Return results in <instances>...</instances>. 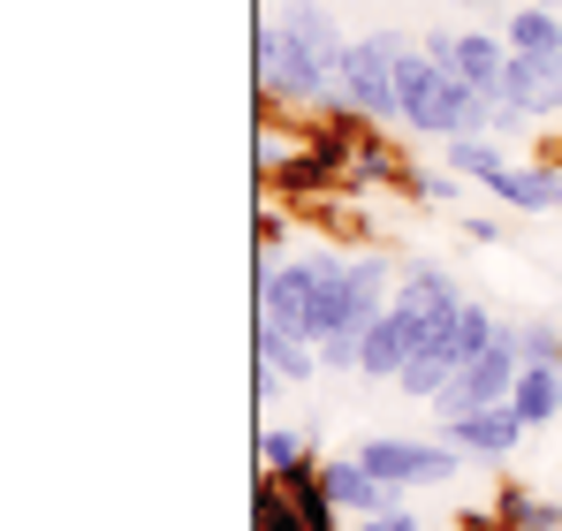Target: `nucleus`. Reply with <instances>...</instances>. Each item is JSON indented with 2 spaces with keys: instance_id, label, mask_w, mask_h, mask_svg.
Wrapping results in <instances>:
<instances>
[{
  "instance_id": "obj_22",
  "label": "nucleus",
  "mask_w": 562,
  "mask_h": 531,
  "mask_svg": "<svg viewBox=\"0 0 562 531\" xmlns=\"http://www.w3.org/2000/svg\"><path fill=\"white\" fill-rule=\"evenodd\" d=\"M251 531H304V517H296V494H289V478H267V471H259Z\"/></svg>"
},
{
  "instance_id": "obj_2",
  "label": "nucleus",
  "mask_w": 562,
  "mask_h": 531,
  "mask_svg": "<svg viewBox=\"0 0 562 531\" xmlns=\"http://www.w3.org/2000/svg\"><path fill=\"white\" fill-rule=\"evenodd\" d=\"M464 304V289H457V273L449 266H434V259H418V266H403V281H395V296H387V312H380L373 327H366V350H358V372L366 380H403V364L426 350V335L449 319Z\"/></svg>"
},
{
  "instance_id": "obj_12",
  "label": "nucleus",
  "mask_w": 562,
  "mask_h": 531,
  "mask_svg": "<svg viewBox=\"0 0 562 531\" xmlns=\"http://www.w3.org/2000/svg\"><path fill=\"white\" fill-rule=\"evenodd\" d=\"M259 319H267V327H296V335H312V304H304V259L259 251Z\"/></svg>"
},
{
  "instance_id": "obj_28",
  "label": "nucleus",
  "mask_w": 562,
  "mask_h": 531,
  "mask_svg": "<svg viewBox=\"0 0 562 531\" xmlns=\"http://www.w3.org/2000/svg\"><path fill=\"white\" fill-rule=\"evenodd\" d=\"M281 244H289V213L267 205V213H259V251H281Z\"/></svg>"
},
{
  "instance_id": "obj_1",
  "label": "nucleus",
  "mask_w": 562,
  "mask_h": 531,
  "mask_svg": "<svg viewBox=\"0 0 562 531\" xmlns=\"http://www.w3.org/2000/svg\"><path fill=\"white\" fill-rule=\"evenodd\" d=\"M251 61H259V99L281 114H327L342 91L350 38L335 23L327 0H281L274 15L251 31Z\"/></svg>"
},
{
  "instance_id": "obj_20",
  "label": "nucleus",
  "mask_w": 562,
  "mask_h": 531,
  "mask_svg": "<svg viewBox=\"0 0 562 531\" xmlns=\"http://www.w3.org/2000/svg\"><path fill=\"white\" fill-rule=\"evenodd\" d=\"M494 517H502V531H562V501L532 494V486H502Z\"/></svg>"
},
{
  "instance_id": "obj_21",
  "label": "nucleus",
  "mask_w": 562,
  "mask_h": 531,
  "mask_svg": "<svg viewBox=\"0 0 562 531\" xmlns=\"http://www.w3.org/2000/svg\"><path fill=\"white\" fill-rule=\"evenodd\" d=\"M395 176H411V168H403V152H395L387 137H373V129H366V137H358V152H350V176H342V182L380 190V182H395Z\"/></svg>"
},
{
  "instance_id": "obj_13",
  "label": "nucleus",
  "mask_w": 562,
  "mask_h": 531,
  "mask_svg": "<svg viewBox=\"0 0 562 531\" xmlns=\"http://www.w3.org/2000/svg\"><path fill=\"white\" fill-rule=\"evenodd\" d=\"M486 197H494V205H509V213H555L562 168H555V160H509L502 176L486 182Z\"/></svg>"
},
{
  "instance_id": "obj_29",
  "label": "nucleus",
  "mask_w": 562,
  "mask_h": 531,
  "mask_svg": "<svg viewBox=\"0 0 562 531\" xmlns=\"http://www.w3.org/2000/svg\"><path fill=\"white\" fill-rule=\"evenodd\" d=\"M464 8H517V0H464Z\"/></svg>"
},
{
  "instance_id": "obj_7",
  "label": "nucleus",
  "mask_w": 562,
  "mask_h": 531,
  "mask_svg": "<svg viewBox=\"0 0 562 531\" xmlns=\"http://www.w3.org/2000/svg\"><path fill=\"white\" fill-rule=\"evenodd\" d=\"M532 122H562V54H509L494 84V137H517Z\"/></svg>"
},
{
  "instance_id": "obj_5",
  "label": "nucleus",
  "mask_w": 562,
  "mask_h": 531,
  "mask_svg": "<svg viewBox=\"0 0 562 531\" xmlns=\"http://www.w3.org/2000/svg\"><path fill=\"white\" fill-rule=\"evenodd\" d=\"M418 38H403V31H358L350 38V61H342V91H335V106L342 114H358V122H395V69H403V54H411Z\"/></svg>"
},
{
  "instance_id": "obj_15",
  "label": "nucleus",
  "mask_w": 562,
  "mask_h": 531,
  "mask_svg": "<svg viewBox=\"0 0 562 531\" xmlns=\"http://www.w3.org/2000/svg\"><path fill=\"white\" fill-rule=\"evenodd\" d=\"M259 364H274L289 387H304V380H319V372H327L312 335H296V327H267V319H259Z\"/></svg>"
},
{
  "instance_id": "obj_4",
  "label": "nucleus",
  "mask_w": 562,
  "mask_h": 531,
  "mask_svg": "<svg viewBox=\"0 0 562 531\" xmlns=\"http://www.w3.org/2000/svg\"><path fill=\"white\" fill-rule=\"evenodd\" d=\"M494 335H502V312H494V304H479V296H464V304H457V312H449V319L426 335V350L403 364L395 395H411V403H434V395H441V387H449V380H457V372H464V364L486 350Z\"/></svg>"
},
{
  "instance_id": "obj_27",
  "label": "nucleus",
  "mask_w": 562,
  "mask_h": 531,
  "mask_svg": "<svg viewBox=\"0 0 562 531\" xmlns=\"http://www.w3.org/2000/svg\"><path fill=\"white\" fill-rule=\"evenodd\" d=\"M457 228H464V244H502V221L494 213H457Z\"/></svg>"
},
{
  "instance_id": "obj_30",
  "label": "nucleus",
  "mask_w": 562,
  "mask_h": 531,
  "mask_svg": "<svg viewBox=\"0 0 562 531\" xmlns=\"http://www.w3.org/2000/svg\"><path fill=\"white\" fill-rule=\"evenodd\" d=\"M449 531H471V524H464V517H457V524H449Z\"/></svg>"
},
{
  "instance_id": "obj_6",
  "label": "nucleus",
  "mask_w": 562,
  "mask_h": 531,
  "mask_svg": "<svg viewBox=\"0 0 562 531\" xmlns=\"http://www.w3.org/2000/svg\"><path fill=\"white\" fill-rule=\"evenodd\" d=\"M358 463L373 471L380 486H395V494H418V486H449L457 471H471V455L457 441H411V433H373V441H358Z\"/></svg>"
},
{
  "instance_id": "obj_10",
  "label": "nucleus",
  "mask_w": 562,
  "mask_h": 531,
  "mask_svg": "<svg viewBox=\"0 0 562 531\" xmlns=\"http://www.w3.org/2000/svg\"><path fill=\"white\" fill-rule=\"evenodd\" d=\"M418 46H426L449 77H464V84H479V91H494V84H502V69H509V38H502V31H479V23L418 31Z\"/></svg>"
},
{
  "instance_id": "obj_8",
  "label": "nucleus",
  "mask_w": 562,
  "mask_h": 531,
  "mask_svg": "<svg viewBox=\"0 0 562 531\" xmlns=\"http://www.w3.org/2000/svg\"><path fill=\"white\" fill-rule=\"evenodd\" d=\"M296 259H304V304H312V342H327V335H366V327H358V251L312 244V251H296Z\"/></svg>"
},
{
  "instance_id": "obj_16",
  "label": "nucleus",
  "mask_w": 562,
  "mask_h": 531,
  "mask_svg": "<svg viewBox=\"0 0 562 531\" xmlns=\"http://www.w3.org/2000/svg\"><path fill=\"white\" fill-rule=\"evenodd\" d=\"M509 403H517V418H525L532 433L555 426V418H562V364H525L517 387H509Z\"/></svg>"
},
{
  "instance_id": "obj_3",
  "label": "nucleus",
  "mask_w": 562,
  "mask_h": 531,
  "mask_svg": "<svg viewBox=\"0 0 562 531\" xmlns=\"http://www.w3.org/2000/svg\"><path fill=\"white\" fill-rule=\"evenodd\" d=\"M395 129L434 137V145H449V137H479V129H494V91L449 77L426 46H411L403 69H395Z\"/></svg>"
},
{
  "instance_id": "obj_19",
  "label": "nucleus",
  "mask_w": 562,
  "mask_h": 531,
  "mask_svg": "<svg viewBox=\"0 0 562 531\" xmlns=\"http://www.w3.org/2000/svg\"><path fill=\"white\" fill-rule=\"evenodd\" d=\"M441 168H457L464 182L486 190V182L509 168V152H502V137H494V129H479V137H449V145H441Z\"/></svg>"
},
{
  "instance_id": "obj_18",
  "label": "nucleus",
  "mask_w": 562,
  "mask_h": 531,
  "mask_svg": "<svg viewBox=\"0 0 562 531\" xmlns=\"http://www.w3.org/2000/svg\"><path fill=\"white\" fill-rule=\"evenodd\" d=\"M259 471L267 478H312L319 471V448H312V433H296V426H267L259 433Z\"/></svg>"
},
{
  "instance_id": "obj_32",
  "label": "nucleus",
  "mask_w": 562,
  "mask_h": 531,
  "mask_svg": "<svg viewBox=\"0 0 562 531\" xmlns=\"http://www.w3.org/2000/svg\"><path fill=\"white\" fill-rule=\"evenodd\" d=\"M555 213H562V197H555Z\"/></svg>"
},
{
  "instance_id": "obj_9",
  "label": "nucleus",
  "mask_w": 562,
  "mask_h": 531,
  "mask_svg": "<svg viewBox=\"0 0 562 531\" xmlns=\"http://www.w3.org/2000/svg\"><path fill=\"white\" fill-rule=\"evenodd\" d=\"M517 372H525V357H517V342H509V319H502V335L486 342V350L471 357L464 372L426 403L434 418H457V410H486V403H509V387H517Z\"/></svg>"
},
{
  "instance_id": "obj_25",
  "label": "nucleus",
  "mask_w": 562,
  "mask_h": 531,
  "mask_svg": "<svg viewBox=\"0 0 562 531\" xmlns=\"http://www.w3.org/2000/svg\"><path fill=\"white\" fill-rule=\"evenodd\" d=\"M350 531H426V517H411V509H403V494H395V501L373 509V517H350Z\"/></svg>"
},
{
  "instance_id": "obj_11",
  "label": "nucleus",
  "mask_w": 562,
  "mask_h": 531,
  "mask_svg": "<svg viewBox=\"0 0 562 531\" xmlns=\"http://www.w3.org/2000/svg\"><path fill=\"white\" fill-rule=\"evenodd\" d=\"M434 433L441 441H457L471 463H509L517 448H525V418H517V403H486V410H457V418H434Z\"/></svg>"
},
{
  "instance_id": "obj_14",
  "label": "nucleus",
  "mask_w": 562,
  "mask_h": 531,
  "mask_svg": "<svg viewBox=\"0 0 562 531\" xmlns=\"http://www.w3.org/2000/svg\"><path fill=\"white\" fill-rule=\"evenodd\" d=\"M319 486L335 494V509H342V517H373V509L395 501V486H380L358 455H342V463H327V455H319Z\"/></svg>"
},
{
  "instance_id": "obj_23",
  "label": "nucleus",
  "mask_w": 562,
  "mask_h": 531,
  "mask_svg": "<svg viewBox=\"0 0 562 531\" xmlns=\"http://www.w3.org/2000/svg\"><path fill=\"white\" fill-rule=\"evenodd\" d=\"M403 190H411L418 205H457V213H464V176H457V168H411Z\"/></svg>"
},
{
  "instance_id": "obj_17",
  "label": "nucleus",
  "mask_w": 562,
  "mask_h": 531,
  "mask_svg": "<svg viewBox=\"0 0 562 531\" xmlns=\"http://www.w3.org/2000/svg\"><path fill=\"white\" fill-rule=\"evenodd\" d=\"M509 54H562V8H540V0H517L509 23H502Z\"/></svg>"
},
{
  "instance_id": "obj_26",
  "label": "nucleus",
  "mask_w": 562,
  "mask_h": 531,
  "mask_svg": "<svg viewBox=\"0 0 562 531\" xmlns=\"http://www.w3.org/2000/svg\"><path fill=\"white\" fill-rule=\"evenodd\" d=\"M358 350H366V335H327L319 342V364L327 372H358Z\"/></svg>"
},
{
  "instance_id": "obj_31",
  "label": "nucleus",
  "mask_w": 562,
  "mask_h": 531,
  "mask_svg": "<svg viewBox=\"0 0 562 531\" xmlns=\"http://www.w3.org/2000/svg\"><path fill=\"white\" fill-rule=\"evenodd\" d=\"M540 8H562V0H540Z\"/></svg>"
},
{
  "instance_id": "obj_24",
  "label": "nucleus",
  "mask_w": 562,
  "mask_h": 531,
  "mask_svg": "<svg viewBox=\"0 0 562 531\" xmlns=\"http://www.w3.org/2000/svg\"><path fill=\"white\" fill-rule=\"evenodd\" d=\"M509 342H517L525 364H562V335L548 319H509Z\"/></svg>"
}]
</instances>
